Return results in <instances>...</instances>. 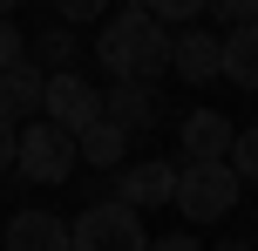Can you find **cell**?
Masks as SVG:
<instances>
[{"mask_svg": "<svg viewBox=\"0 0 258 251\" xmlns=\"http://www.w3.org/2000/svg\"><path fill=\"white\" fill-rule=\"evenodd\" d=\"M204 251H258V238H251V231H224V238L204 244Z\"/></svg>", "mask_w": 258, "mask_h": 251, "instance_id": "7402d4cb", "label": "cell"}, {"mask_svg": "<svg viewBox=\"0 0 258 251\" xmlns=\"http://www.w3.org/2000/svg\"><path fill=\"white\" fill-rule=\"evenodd\" d=\"M143 14H156V21L163 27H190L197 14H204V0H136Z\"/></svg>", "mask_w": 258, "mask_h": 251, "instance_id": "2e32d148", "label": "cell"}, {"mask_svg": "<svg viewBox=\"0 0 258 251\" xmlns=\"http://www.w3.org/2000/svg\"><path fill=\"white\" fill-rule=\"evenodd\" d=\"M41 116L61 122L68 136H82L95 116H102V89H95L82 68H54V75H48V95H41Z\"/></svg>", "mask_w": 258, "mask_h": 251, "instance_id": "5b68a950", "label": "cell"}, {"mask_svg": "<svg viewBox=\"0 0 258 251\" xmlns=\"http://www.w3.org/2000/svg\"><path fill=\"white\" fill-rule=\"evenodd\" d=\"M177 177H183V163H163V156H150V163H122L109 197H122L129 211H163V204H177Z\"/></svg>", "mask_w": 258, "mask_h": 251, "instance_id": "8992f818", "label": "cell"}, {"mask_svg": "<svg viewBox=\"0 0 258 251\" xmlns=\"http://www.w3.org/2000/svg\"><path fill=\"white\" fill-rule=\"evenodd\" d=\"M204 14H218L224 27H238V21L251 14V0H204Z\"/></svg>", "mask_w": 258, "mask_h": 251, "instance_id": "44dd1931", "label": "cell"}, {"mask_svg": "<svg viewBox=\"0 0 258 251\" xmlns=\"http://www.w3.org/2000/svg\"><path fill=\"white\" fill-rule=\"evenodd\" d=\"M245 21H258V0H251V14H245Z\"/></svg>", "mask_w": 258, "mask_h": 251, "instance_id": "d4e9b609", "label": "cell"}, {"mask_svg": "<svg viewBox=\"0 0 258 251\" xmlns=\"http://www.w3.org/2000/svg\"><path fill=\"white\" fill-rule=\"evenodd\" d=\"M54 14H61L68 27H82V21H102V14H109V0H54Z\"/></svg>", "mask_w": 258, "mask_h": 251, "instance_id": "e0dca14e", "label": "cell"}, {"mask_svg": "<svg viewBox=\"0 0 258 251\" xmlns=\"http://www.w3.org/2000/svg\"><path fill=\"white\" fill-rule=\"evenodd\" d=\"M224 81L258 95V21H238L224 34Z\"/></svg>", "mask_w": 258, "mask_h": 251, "instance_id": "4fadbf2b", "label": "cell"}, {"mask_svg": "<svg viewBox=\"0 0 258 251\" xmlns=\"http://www.w3.org/2000/svg\"><path fill=\"white\" fill-rule=\"evenodd\" d=\"M7 251H75V238H68V217L54 211H7Z\"/></svg>", "mask_w": 258, "mask_h": 251, "instance_id": "9c48e42d", "label": "cell"}, {"mask_svg": "<svg viewBox=\"0 0 258 251\" xmlns=\"http://www.w3.org/2000/svg\"><path fill=\"white\" fill-rule=\"evenodd\" d=\"M231 136H238V122L224 116V109H190V116L177 122L183 163H224V156H231Z\"/></svg>", "mask_w": 258, "mask_h": 251, "instance_id": "ba28073f", "label": "cell"}, {"mask_svg": "<svg viewBox=\"0 0 258 251\" xmlns=\"http://www.w3.org/2000/svg\"><path fill=\"white\" fill-rule=\"evenodd\" d=\"M238 170V184H258V129H238L231 136V156H224Z\"/></svg>", "mask_w": 258, "mask_h": 251, "instance_id": "9a60e30c", "label": "cell"}, {"mask_svg": "<svg viewBox=\"0 0 258 251\" xmlns=\"http://www.w3.org/2000/svg\"><path fill=\"white\" fill-rule=\"evenodd\" d=\"M27 54H34V61L54 75V68H75V54H82V48H75V34H68V27H48L41 41H27Z\"/></svg>", "mask_w": 258, "mask_h": 251, "instance_id": "5bb4252c", "label": "cell"}, {"mask_svg": "<svg viewBox=\"0 0 258 251\" xmlns=\"http://www.w3.org/2000/svg\"><path fill=\"white\" fill-rule=\"evenodd\" d=\"M68 238H75V251H150V238H143V211H129L122 197L89 204L82 217H68Z\"/></svg>", "mask_w": 258, "mask_h": 251, "instance_id": "277c9868", "label": "cell"}, {"mask_svg": "<svg viewBox=\"0 0 258 251\" xmlns=\"http://www.w3.org/2000/svg\"><path fill=\"white\" fill-rule=\"evenodd\" d=\"M170 75L177 81H190V89H204V81H218L224 75V41L211 34V27H177L170 34Z\"/></svg>", "mask_w": 258, "mask_h": 251, "instance_id": "52a82bcc", "label": "cell"}, {"mask_svg": "<svg viewBox=\"0 0 258 251\" xmlns=\"http://www.w3.org/2000/svg\"><path fill=\"white\" fill-rule=\"evenodd\" d=\"M0 14H14V0H0Z\"/></svg>", "mask_w": 258, "mask_h": 251, "instance_id": "cb8c5ba5", "label": "cell"}, {"mask_svg": "<svg viewBox=\"0 0 258 251\" xmlns=\"http://www.w3.org/2000/svg\"><path fill=\"white\" fill-rule=\"evenodd\" d=\"M41 95H48V68H41L34 54H21L14 68H0V109H7L14 122H34Z\"/></svg>", "mask_w": 258, "mask_h": 251, "instance_id": "30bf717a", "label": "cell"}, {"mask_svg": "<svg viewBox=\"0 0 258 251\" xmlns=\"http://www.w3.org/2000/svg\"><path fill=\"white\" fill-rule=\"evenodd\" d=\"M238 197H245V184H238L231 163H183V177H177V211L190 217V224H218V217H231Z\"/></svg>", "mask_w": 258, "mask_h": 251, "instance_id": "3957f363", "label": "cell"}, {"mask_svg": "<svg viewBox=\"0 0 258 251\" xmlns=\"http://www.w3.org/2000/svg\"><path fill=\"white\" fill-rule=\"evenodd\" d=\"M0 251H7V224H0Z\"/></svg>", "mask_w": 258, "mask_h": 251, "instance_id": "603a6c76", "label": "cell"}, {"mask_svg": "<svg viewBox=\"0 0 258 251\" xmlns=\"http://www.w3.org/2000/svg\"><path fill=\"white\" fill-rule=\"evenodd\" d=\"M102 116L122 122L129 136L156 129V89H150V81H109V89H102Z\"/></svg>", "mask_w": 258, "mask_h": 251, "instance_id": "8fae6325", "label": "cell"}, {"mask_svg": "<svg viewBox=\"0 0 258 251\" xmlns=\"http://www.w3.org/2000/svg\"><path fill=\"white\" fill-rule=\"evenodd\" d=\"M14 143H21V122H14L7 109H0V177L14 170Z\"/></svg>", "mask_w": 258, "mask_h": 251, "instance_id": "d6986e66", "label": "cell"}, {"mask_svg": "<svg viewBox=\"0 0 258 251\" xmlns=\"http://www.w3.org/2000/svg\"><path fill=\"white\" fill-rule=\"evenodd\" d=\"M75 163H82V149L61 122H48V116L21 122V143H14V177L21 184H68Z\"/></svg>", "mask_w": 258, "mask_h": 251, "instance_id": "7a4b0ae2", "label": "cell"}, {"mask_svg": "<svg viewBox=\"0 0 258 251\" xmlns=\"http://www.w3.org/2000/svg\"><path fill=\"white\" fill-rule=\"evenodd\" d=\"M150 251H204L197 231H163V238H150Z\"/></svg>", "mask_w": 258, "mask_h": 251, "instance_id": "ffe728a7", "label": "cell"}, {"mask_svg": "<svg viewBox=\"0 0 258 251\" xmlns=\"http://www.w3.org/2000/svg\"><path fill=\"white\" fill-rule=\"evenodd\" d=\"M21 54H27V34H21V27L7 21V14H0V68H14Z\"/></svg>", "mask_w": 258, "mask_h": 251, "instance_id": "ac0fdd59", "label": "cell"}, {"mask_svg": "<svg viewBox=\"0 0 258 251\" xmlns=\"http://www.w3.org/2000/svg\"><path fill=\"white\" fill-rule=\"evenodd\" d=\"M95 68H102L109 81H156L170 68V27L156 21V14H143L136 0H122L116 14H102Z\"/></svg>", "mask_w": 258, "mask_h": 251, "instance_id": "6da1fadb", "label": "cell"}, {"mask_svg": "<svg viewBox=\"0 0 258 251\" xmlns=\"http://www.w3.org/2000/svg\"><path fill=\"white\" fill-rule=\"evenodd\" d=\"M75 149H82V163H95V170H122L129 163V129L109 122V116H95L89 129L75 136Z\"/></svg>", "mask_w": 258, "mask_h": 251, "instance_id": "7c38bea8", "label": "cell"}]
</instances>
